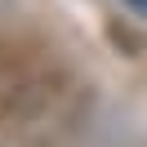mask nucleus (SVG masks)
<instances>
[{
  "instance_id": "obj_1",
  "label": "nucleus",
  "mask_w": 147,
  "mask_h": 147,
  "mask_svg": "<svg viewBox=\"0 0 147 147\" xmlns=\"http://www.w3.org/2000/svg\"><path fill=\"white\" fill-rule=\"evenodd\" d=\"M129 5H138V9H143V13H147V0H129Z\"/></svg>"
}]
</instances>
